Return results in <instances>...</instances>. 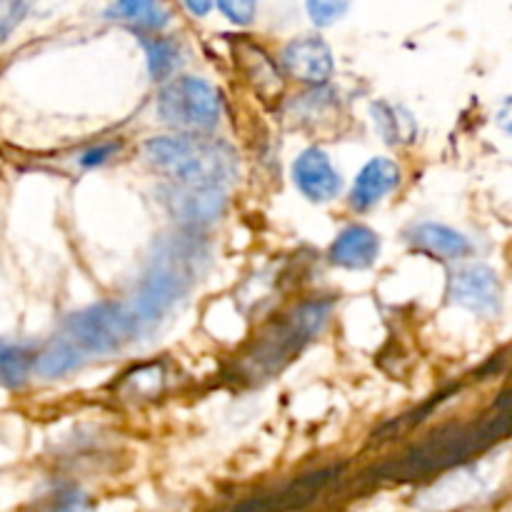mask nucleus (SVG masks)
Segmentation results:
<instances>
[{
    "mask_svg": "<svg viewBox=\"0 0 512 512\" xmlns=\"http://www.w3.org/2000/svg\"><path fill=\"white\" fill-rule=\"evenodd\" d=\"M143 158L173 178L175 185L223 190V185L238 178V155L223 140L195 135L150 138L143 145Z\"/></svg>",
    "mask_w": 512,
    "mask_h": 512,
    "instance_id": "obj_1",
    "label": "nucleus"
},
{
    "mask_svg": "<svg viewBox=\"0 0 512 512\" xmlns=\"http://www.w3.org/2000/svg\"><path fill=\"white\" fill-rule=\"evenodd\" d=\"M203 258V248L193 238L178 235L160 245L155 258L150 260L148 275L138 295L130 300L148 330H153V325L160 323L170 313V308L188 293Z\"/></svg>",
    "mask_w": 512,
    "mask_h": 512,
    "instance_id": "obj_2",
    "label": "nucleus"
},
{
    "mask_svg": "<svg viewBox=\"0 0 512 512\" xmlns=\"http://www.w3.org/2000/svg\"><path fill=\"white\" fill-rule=\"evenodd\" d=\"M328 313L330 303H305L290 310L285 318L275 320L240 358V375L250 383H263L278 375L320 333Z\"/></svg>",
    "mask_w": 512,
    "mask_h": 512,
    "instance_id": "obj_3",
    "label": "nucleus"
},
{
    "mask_svg": "<svg viewBox=\"0 0 512 512\" xmlns=\"http://www.w3.org/2000/svg\"><path fill=\"white\" fill-rule=\"evenodd\" d=\"M145 333H150L148 325L130 303H98L65 320L55 340L83 363L88 355L118 353Z\"/></svg>",
    "mask_w": 512,
    "mask_h": 512,
    "instance_id": "obj_4",
    "label": "nucleus"
},
{
    "mask_svg": "<svg viewBox=\"0 0 512 512\" xmlns=\"http://www.w3.org/2000/svg\"><path fill=\"white\" fill-rule=\"evenodd\" d=\"M505 430H508V418L503 415L485 428H455L445 435H435V438H428L423 445L410 450L405 458L395 460L390 465V478L393 475L395 478H410V475H428L433 470L453 468L455 463H463L465 458L495 443V438L505 435Z\"/></svg>",
    "mask_w": 512,
    "mask_h": 512,
    "instance_id": "obj_5",
    "label": "nucleus"
},
{
    "mask_svg": "<svg viewBox=\"0 0 512 512\" xmlns=\"http://www.w3.org/2000/svg\"><path fill=\"white\" fill-rule=\"evenodd\" d=\"M223 113L220 93L203 78H178L163 88L158 115L163 123L185 133H205L218 125Z\"/></svg>",
    "mask_w": 512,
    "mask_h": 512,
    "instance_id": "obj_6",
    "label": "nucleus"
},
{
    "mask_svg": "<svg viewBox=\"0 0 512 512\" xmlns=\"http://www.w3.org/2000/svg\"><path fill=\"white\" fill-rule=\"evenodd\" d=\"M448 298L450 303L473 310V313L495 315L503 303V288L493 268L475 263L450 275Z\"/></svg>",
    "mask_w": 512,
    "mask_h": 512,
    "instance_id": "obj_7",
    "label": "nucleus"
},
{
    "mask_svg": "<svg viewBox=\"0 0 512 512\" xmlns=\"http://www.w3.org/2000/svg\"><path fill=\"white\" fill-rule=\"evenodd\" d=\"M285 73L308 85H325L333 75V50L320 38H298L285 45L280 55Z\"/></svg>",
    "mask_w": 512,
    "mask_h": 512,
    "instance_id": "obj_8",
    "label": "nucleus"
},
{
    "mask_svg": "<svg viewBox=\"0 0 512 512\" xmlns=\"http://www.w3.org/2000/svg\"><path fill=\"white\" fill-rule=\"evenodd\" d=\"M160 200L168 205L175 218L185 223H213L225 210V193L215 188H190V185H168L160 188Z\"/></svg>",
    "mask_w": 512,
    "mask_h": 512,
    "instance_id": "obj_9",
    "label": "nucleus"
},
{
    "mask_svg": "<svg viewBox=\"0 0 512 512\" xmlns=\"http://www.w3.org/2000/svg\"><path fill=\"white\" fill-rule=\"evenodd\" d=\"M293 178L300 193L313 203H328L343 188L338 170L330 165V158L318 148H308L298 155L293 165Z\"/></svg>",
    "mask_w": 512,
    "mask_h": 512,
    "instance_id": "obj_10",
    "label": "nucleus"
},
{
    "mask_svg": "<svg viewBox=\"0 0 512 512\" xmlns=\"http://www.w3.org/2000/svg\"><path fill=\"white\" fill-rule=\"evenodd\" d=\"M400 168L388 158H375L365 165L355 178L353 190H350V205L355 210H370L380 198L398 188Z\"/></svg>",
    "mask_w": 512,
    "mask_h": 512,
    "instance_id": "obj_11",
    "label": "nucleus"
},
{
    "mask_svg": "<svg viewBox=\"0 0 512 512\" xmlns=\"http://www.w3.org/2000/svg\"><path fill=\"white\" fill-rule=\"evenodd\" d=\"M380 253V238L370 228L363 225H353V228L343 230L330 245V263L338 268L348 270H365L378 260Z\"/></svg>",
    "mask_w": 512,
    "mask_h": 512,
    "instance_id": "obj_12",
    "label": "nucleus"
},
{
    "mask_svg": "<svg viewBox=\"0 0 512 512\" xmlns=\"http://www.w3.org/2000/svg\"><path fill=\"white\" fill-rule=\"evenodd\" d=\"M408 243L413 248L425 250V253L438 255V258L445 260H460L473 255V245H470V240L463 233L438 223L415 225L408 235Z\"/></svg>",
    "mask_w": 512,
    "mask_h": 512,
    "instance_id": "obj_13",
    "label": "nucleus"
},
{
    "mask_svg": "<svg viewBox=\"0 0 512 512\" xmlns=\"http://www.w3.org/2000/svg\"><path fill=\"white\" fill-rule=\"evenodd\" d=\"M370 115H373V123L378 128V133L383 135V140L388 145H410L418 135V125L410 110H405L403 105L385 103V100H375L370 105Z\"/></svg>",
    "mask_w": 512,
    "mask_h": 512,
    "instance_id": "obj_14",
    "label": "nucleus"
},
{
    "mask_svg": "<svg viewBox=\"0 0 512 512\" xmlns=\"http://www.w3.org/2000/svg\"><path fill=\"white\" fill-rule=\"evenodd\" d=\"M338 470L340 468H325V470H320V473L305 475V478L295 480V483H290L283 493L275 495L273 505L280 510L303 508V505H308L310 500H313L315 495H318L320 490H323L325 485H328L330 480L338 475Z\"/></svg>",
    "mask_w": 512,
    "mask_h": 512,
    "instance_id": "obj_15",
    "label": "nucleus"
},
{
    "mask_svg": "<svg viewBox=\"0 0 512 512\" xmlns=\"http://www.w3.org/2000/svg\"><path fill=\"white\" fill-rule=\"evenodd\" d=\"M33 363V350L25 348V345L0 340V383L8 385V388L23 385L30 370H33Z\"/></svg>",
    "mask_w": 512,
    "mask_h": 512,
    "instance_id": "obj_16",
    "label": "nucleus"
},
{
    "mask_svg": "<svg viewBox=\"0 0 512 512\" xmlns=\"http://www.w3.org/2000/svg\"><path fill=\"white\" fill-rule=\"evenodd\" d=\"M108 15L125 20V23L143 25V28H163L168 23V13H165L163 5L145 3V0H128V3L110 5Z\"/></svg>",
    "mask_w": 512,
    "mask_h": 512,
    "instance_id": "obj_17",
    "label": "nucleus"
},
{
    "mask_svg": "<svg viewBox=\"0 0 512 512\" xmlns=\"http://www.w3.org/2000/svg\"><path fill=\"white\" fill-rule=\"evenodd\" d=\"M143 48L148 50V70L153 80H165L180 65V48L173 40L143 38Z\"/></svg>",
    "mask_w": 512,
    "mask_h": 512,
    "instance_id": "obj_18",
    "label": "nucleus"
},
{
    "mask_svg": "<svg viewBox=\"0 0 512 512\" xmlns=\"http://www.w3.org/2000/svg\"><path fill=\"white\" fill-rule=\"evenodd\" d=\"M40 512H93V508L83 490L65 485V488L55 490L48 500H43Z\"/></svg>",
    "mask_w": 512,
    "mask_h": 512,
    "instance_id": "obj_19",
    "label": "nucleus"
},
{
    "mask_svg": "<svg viewBox=\"0 0 512 512\" xmlns=\"http://www.w3.org/2000/svg\"><path fill=\"white\" fill-rule=\"evenodd\" d=\"M28 13V5L25 3H0V45L5 43L10 33L18 28L20 20Z\"/></svg>",
    "mask_w": 512,
    "mask_h": 512,
    "instance_id": "obj_20",
    "label": "nucleus"
},
{
    "mask_svg": "<svg viewBox=\"0 0 512 512\" xmlns=\"http://www.w3.org/2000/svg\"><path fill=\"white\" fill-rule=\"evenodd\" d=\"M345 10H348V3H320V0L308 3V15L313 18L315 25H320V28L335 23Z\"/></svg>",
    "mask_w": 512,
    "mask_h": 512,
    "instance_id": "obj_21",
    "label": "nucleus"
},
{
    "mask_svg": "<svg viewBox=\"0 0 512 512\" xmlns=\"http://www.w3.org/2000/svg\"><path fill=\"white\" fill-rule=\"evenodd\" d=\"M218 10L230 20V23L248 25L255 18V3H245V0H233V3H218Z\"/></svg>",
    "mask_w": 512,
    "mask_h": 512,
    "instance_id": "obj_22",
    "label": "nucleus"
},
{
    "mask_svg": "<svg viewBox=\"0 0 512 512\" xmlns=\"http://www.w3.org/2000/svg\"><path fill=\"white\" fill-rule=\"evenodd\" d=\"M113 153H115V145L113 143L95 145L93 150H88V153H85L83 158H80V165H83V168H95V165L105 163V160H108Z\"/></svg>",
    "mask_w": 512,
    "mask_h": 512,
    "instance_id": "obj_23",
    "label": "nucleus"
},
{
    "mask_svg": "<svg viewBox=\"0 0 512 512\" xmlns=\"http://www.w3.org/2000/svg\"><path fill=\"white\" fill-rule=\"evenodd\" d=\"M185 8L190 10V13H198V15H205L208 13L210 8H213V5L210 3H185Z\"/></svg>",
    "mask_w": 512,
    "mask_h": 512,
    "instance_id": "obj_24",
    "label": "nucleus"
}]
</instances>
